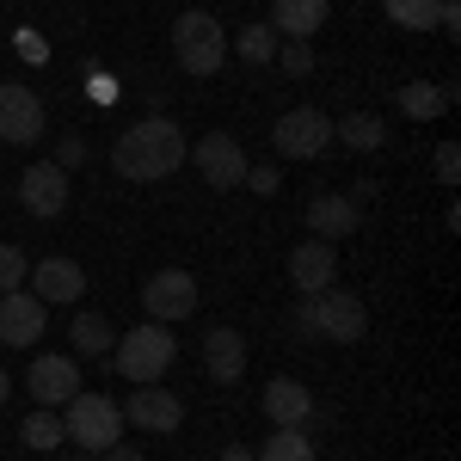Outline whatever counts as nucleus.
I'll return each mask as SVG.
<instances>
[{"label": "nucleus", "instance_id": "obj_1", "mask_svg": "<svg viewBox=\"0 0 461 461\" xmlns=\"http://www.w3.org/2000/svg\"><path fill=\"white\" fill-rule=\"evenodd\" d=\"M178 160H185V136H178L173 117H142L111 142V167L130 185H160L178 173Z\"/></svg>", "mask_w": 461, "mask_h": 461}, {"label": "nucleus", "instance_id": "obj_2", "mask_svg": "<svg viewBox=\"0 0 461 461\" xmlns=\"http://www.w3.org/2000/svg\"><path fill=\"white\" fill-rule=\"evenodd\" d=\"M173 357H178V339L160 326V320H148V326H130L117 345H111V363H117V375L123 382H160L167 369H173Z\"/></svg>", "mask_w": 461, "mask_h": 461}, {"label": "nucleus", "instance_id": "obj_3", "mask_svg": "<svg viewBox=\"0 0 461 461\" xmlns=\"http://www.w3.org/2000/svg\"><path fill=\"white\" fill-rule=\"evenodd\" d=\"M62 437L80 456H105L111 443H123V406L105 400V393H74L68 419H62Z\"/></svg>", "mask_w": 461, "mask_h": 461}, {"label": "nucleus", "instance_id": "obj_4", "mask_svg": "<svg viewBox=\"0 0 461 461\" xmlns=\"http://www.w3.org/2000/svg\"><path fill=\"white\" fill-rule=\"evenodd\" d=\"M308 302V332L314 339H332V345H357L369 332V308L357 302L351 289H320V295H302Z\"/></svg>", "mask_w": 461, "mask_h": 461}, {"label": "nucleus", "instance_id": "obj_5", "mask_svg": "<svg viewBox=\"0 0 461 461\" xmlns=\"http://www.w3.org/2000/svg\"><path fill=\"white\" fill-rule=\"evenodd\" d=\"M173 56L185 74H215L228 62V32L215 25L210 13H178L173 25Z\"/></svg>", "mask_w": 461, "mask_h": 461}, {"label": "nucleus", "instance_id": "obj_6", "mask_svg": "<svg viewBox=\"0 0 461 461\" xmlns=\"http://www.w3.org/2000/svg\"><path fill=\"white\" fill-rule=\"evenodd\" d=\"M326 142H332V123H326V111H314V105L284 111L277 130H271V148H277L284 160H314V154H326Z\"/></svg>", "mask_w": 461, "mask_h": 461}, {"label": "nucleus", "instance_id": "obj_7", "mask_svg": "<svg viewBox=\"0 0 461 461\" xmlns=\"http://www.w3.org/2000/svg\"><path fill=\"white\" fill-rule=\"evenodd\" d=\"M142 308H148V320H160V326L191 320L197 314V277H191V271H154L142 284Z\"/></svg>", "mask_w": 461, "mask_h": 461}, {"label": "nucleus", "instance_id": "obj_8", "mask_svg": "<svg viewBox=\"0 0 461 461\" xmlns=\"http://www.w3.org/2000/svg\"><path fill=\"white\" fill-rule=\"evenodd\" d=\"M191 160H197V173H203V185H215V191H234V185H247V148L234 142L228 130H215V136H203L197 148H185Z\"/></svg>", "mask_w": 461, "mask_h": 461}, {"label": "nucleus", "instance_id": "obj_9", "mask_svg": "<svg viewBox=\"0 0 461 461\" xmlns=\"http://www.w3.org/2000/svg\"><path fill=\"white\" fill-rule=\"evenodd\" d=\"M43 99L19 80H0V142H37L43 136Z\"/></svg>", "mask_w": 461, "mask_h": 461}, {"label": "nucleus", "instance_id": "obj_10", "mask_svg": "<svg viewBox=\"0 0 461 461\" xmlns=\"http://www.w3.org/2000/svg\"><path fill=\"white\" fill-rule=\"evenodd\" d=\"M19 203H25L37 221H56V215L68 210V173H62L56 160L25 167V178H19Z\"/></svg>", "mask_w": 461, "mask_h": 461}, {"label": "nucleus", "instance_id": "obj_11", "mask_svg": "<svg viewBox=\"0 0 461 461\" xmlns=\"http://www.w3.org/2000/svg\"><path fill=\"white\" fill-rule=\"evenodd\" d=\"M332 277H339V247L332 240H302V247L289 252V284L302 289V295L332 289Z\"/></svg>", "mask_w": 461, "mask_h": 461}, {"label": "nucleus", "instance_id": "obj_12", "mask_svg": "<svg viewBox=\"0 0 461 461\" xmlns=\"http://www.w3.org/2000/svg\"><path fill=\"white\" fill-rule=\"evenodd\" d=\"M130 425H136V430H160V437H167V430L185 425V400L167 393L160 382H142V388L130 393Z\"/></svg>", "mask_w": 461, "mask_h": 461}, {"label": "nucleus", "instance_id": "obj_13", "mask_svg": "<svg viewBox=\"0 0 461 461\" xmlns=\"http://www.w3.org/2000/svg\"><path fill=\"white\" fill-rule=\"evenodd\" d=\"M0 339L19 345V351H32L37 339H43V302L25 295V289H6L0 295Z\"/></svg>", "mask_w": 461, "mask_h": 461}, {"label": "nucleus", "instance_id": "obj_14", "mask_svg": "<svg viewBox=\"0 0 461 461\" xmlns=\"http://www.w3.org/2000/svg\"><path fill=\"white\" fill-rule=\"evenodd\" d=\"M25 382H32L37 406H68L74 393H80V369H74V357H37Z\"/></svg>", "mask_w": 461, "mask_h": 461}, {"label": "nucleus", "instance_id": "obj_15", "mask_svg": "<svg viewBox=\"0 0 461 461\" xmlns=\"http://www.w3.org/2000/svg\"><path fill=\"white\" fill-rule=\"evenodd\" d=\"M203 369H210V382H240L247 375V332L210 326L203 332Z\"/></svg>", "mask_w": 461, "mask_h": 461}, {"label": "nucleus", "instance_id": "obj_16", "mask_svg": "<svg viewBox=\"0 0 461 461\" xmlns=\"http://www.w3.org/2000/svg\"><path fill=\"white\" fill-rule=\"evenodd\" d=\"M80 289H86V271L74 258H37L32 265V295L43 308L50 302H80Z\"/></svg>", "mask_w": 461, "mask_h": 461}, {"label": "nucleus", "instance_id": "obj_17", "mask_svg": "<svg viewBox=\"0 0 461 461\" xmlns=\"http://www.w3.org/2000/svg\"><path fill=\"white\" fill-rule=\"evenodd\" d=\"M308 228H314V240H345V234H357V203L345 197V191H320L314 203H308Z\"/></svg>", "mask_w": 461, "mask_h": 461}, {"label": "nucleus", "instance_id": "obj_18", "mask_svg": "<svg viewBox=\"0 0 461 461\" xmlns=\"http://www.w3.org/2000/svg\"><path fill=\"white\" fill-rule=\"evenodd\" d=\"M265 419L271 425H308L314 419V393L302 388V382H289V375H277V382H265Z\"/></svg>", "mask_w": 461, "mask_h": 461}, {"label": "nucleus", "instance_id": "obj_19", "mask_svg": "<svg viewBox=\"0 0 461 461\" xmlns=\"http://www.w3.org/2000/svg\"><path fill=\"white\" fill-rule=\"evenodd\" d=\"M320 25H326V0H271V32L308 43Z\"/></svg>", "mask_w": 461, "mask_h": 461}, {"label": "nucleus", "instance_id": "obj_20", "mask_svg": "<svg viewBox=\"0 0 461 461\" xmlns=\"http://www.w3.org/2000/svg\"><path fill=\"white\" fill-rule=\"evenodd\" d=\"M400 111H406L412 123H430V117H443V111H449V86H430V80H406V86H400Z\"/></svg>", "mask_w": 461, "mask_h": 461}, {"label": "nucleus", "instance_id": "obj_21", "mask_svg": "<svg viewBox=\"0 0 461 461\" xmlns=\"http://www.w3.org/2000/svg\"><path fill=\"white\" fill-rule=\"evenodd\" d=\"M252 461H314V437L295 425H277L265 437V449H252Z\"/></svg>", "mask_w": 461, "mask_h": 461}, {"label": "nucleus", "instance_id": "obj_22", "mask_svg": "<svg viewBox=\"0 0 461 461\" xmlns=\"http://www.w3.org/2000/svg\"><path fill=\"white\" fill-rule=\"evenodd\" d=\"M68 339H74V351H80V357H111V345H117V332H111L105 314H74Z\"/></svg>", "mask_w": 461, "mask_h": 461}, {"label": "nucleus", "instance_id": "obj_23", "mask_svg": "<svg viewBox=\"0 0 461 461\" xmlns=\"http://www.w3.org/2000/svg\"><path fill=\"white\" fill-rule=\"evenodd\" d=\"M332 136L345 148H357V154H375V148L388 142V130H382V117H369V111H351L345 123H332Z\"/></svg>", "mask_w": 461, "mask_h": 461}, {"label": "nucleus", "instance_id": "obj_24", "mask_svg": "<svg viewBox=\"0 0 461 461\" xmlns=\"http://www.w3.org/2000/svg\"><path fill=\"white\" fill-rule=\"evenodd\" d=\"M388 19H393V25H406V32H437L443 0H388Z\"/></svg>", "mask_w": 461, "mask_h": 461}, {"label": "nucleus", "instance_id": "obj_25", "mask_svg": "<svg viewBox=\"0 0 461 461\" xmlns=\"http://www.w3.org/2000/svg\"><path fill=\"white\" fill-rule=\"evenodd\" d=\"M19 437H25V449H37V456H43V449H56V443H68V437H62V419H56L50 406H37L32 419L19 425Z\"/></svg>", "mask_w": 461, "mask_h": 461}, {"label": "nucleus", "instance_id": "obj_26", "mask_svg": "<svg viewBox=\"0 0 461 461\" xmlns=\"http://www.w3.org/2000/svg\"><path fill=\"white\" fill-rule=\"evenodd\" d=\"M234 50H240V62L258 68V62L277 56V32H271V25H240V32H234Z\"/></svg>", "mask_w": 461, "mask_h": 461}, {"label": "nucleus", "instance_id": "obj_27", "mask_svg": "<svg viewBox=\"0 0 461 461\" xmlns=\"http://www.w3.org/2000/svg\"><path fill=\"white\" fill-rule=\"evenodd\" d=\"M25 277H32L25 252H19V247H0V295H6V289H19Z\"/></svg>", "mask_w": 461, "mask_h": 461}, {"label": "nucleus", "instance_id": "obj_28", "mask_svg": "<svg viewBox=\"0 0 461 461\" xmlns=\"http://www.w3.org/2000/svg\"><path fill=\"white\" fill-rule=\"evenodd\" d=\"M284 74H295V80H302V74H314V43L289 37V43H284Z\"/></svg>", "mask_w": 461, "mask_h": 461}, {"label": "nucleus", "instance_id": "obj_29", "mask_svg": "<svg viewBox=\"0 0 461 461\" xmlns=\"http://www.w3.org/2000/svg\"><path fill=\"white\" fill-rule=\"evenodd\" d=\"M430 167H437V185H456V178H461V148H456V142H443Z\"/></svg>", "mask_w": 461, "mask_h": 461}, {"label": "nucleus", "instance_id": "obj_30", "mask_svg": "<svg viewBox=\"0 0 461 461\" xmlns=\"http://www.w3.org/2000/svg\"><path fill=\"white\" fill-rule=\"evenodd\" d=\"M56 167H62V173L86 167V142H80V136H62V142H56Z\"/></svg>", "mask_w": 461, "mask_h": 461}, {"label": "nucleus", "instance_id": "obj_31", "mask_svg": "<svg viewBox=\"0 0 461 461\" xmlns=\"http://www.w3.org/2000/svg\"><path fill=\"white\" fill-rule=\"evenodd\" d=\"M277 167H247V191H258V197H277Z\"/></svg>", "mask_w": 461, "mask_h": 461}, {"label": "nucleus", "instance_id": "obj_32", "mask_svg": "<svg viewBox=\"0 0 461 461\" xmlns=\"http://www.w3.org/2000/svg\"><path fill=\"white\" fill-rule=\"evenodd\" d=\"M345 197H351L357 210H363V203H375V178H357V185H351V191H345Z\"/></svg>", "mask_w": 461, "mask_h": 461}, {"label": "nucleus", "instance_id": "obj_33", "mask_svg": "<svg viewBox=\"0 0 461 461\" xmlns=\"http://www.w3.org/2000/svg\"><path fill=\"white\" fill-rule=\"evenodd\" d=\"M99 461H142V449H130V443H111Z\"/></svg>", "mask_w": 461, "mask_h": 461}, {"label": "nucleus", "instance_id": "obj_34", "mask_svg": "<svg viewBox=\"0 0 461 461\" xmlns=\"http://www.w3.org/2000/svg\"><path fill=\"white\" fill-rule=\"evenodd\" d=\"M221 461H252V449H247V443H228V449H221Z\"/></svg>", "mask_w": 461, "mask_h": 461}, {"label": "nucleus", "instance_id": "obj_35", "mask_svg": "<svg viewBox=\"0 0 461 461\" xmlns=\"http://www.w3.org/2000/svg\"><path fill=\"white\" fill-rule=\"evenodd\" d=\"M6 393H13V375H6V369H0V406H6Z\"/></svg>", "mask_w": 461, "mask_h": 461}, {"label": "nucleus", "instance_id": "obj_36", "mask_svg": "<svg viewBox=\"0 0 461 461\" xmlns=\"http://www.w3.org/2000/svg\"><path fill=\"white\" fill-rule=\"evenodd\" d=\"M68 461H86V456H68Z\"/></svg>", "mask_w": 461, "mask_h": 461}]
</instances>
